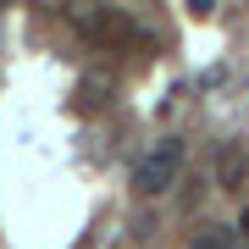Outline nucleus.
Returning <instances> with one entry per match:
<instances>
[{
    "instance_id": "nucleus-7",
    "label": "nucleus",
    "mask_w": 249,
    "mask_h": 249,
    "mask_svg": "<svg viewBox=\"0 0 249 249\" xmlns=\"http://www.w3.org/2000/svg\"><path fill=\"white\" fill-rule=\"evenodd\" d=\"M238 227H244V232H249V211H244V222H238Z\"/></svg>"
},
{
    "instance_id": "nucleus-5",
    "label": "nucleus",
    "mask_w": 249,
    "mask_h": 249,
    "mask_svg": "<svg viewBox=\"0 0 249 249\" xmlns=\"http://www.w3.org/2000/svg\"><path fill=\"white\" fill-rule=\"evenodd\" d=\"M78 106H83V111H100V106H106V89H100V83H94V89H89V83H83Z\"/></svg>"
},
{
    "instance_id": "nucleus-4",
    "label": "nucleus",
    "mask_w": 249,
    "mask_h": 249,
    "mask_svg": "<svg viewBox=\"0 0 249 249\" xmlns=\"http://www.w3.org/2000/svg\"><path fill=\"white\" fill-rule=\"evenodd\" d=\"M188 249H238V244H232L227 227H211V232H194V244H188Z\"/></svg>"
},
{
    "instance_id": "nucleus-3",
    "label": "nucleus",
    "mask_w": 249,
    "mask_h": 249,
    "mask_svg": "<svg viewBox=\"0 0 249 249\" xmlns=\"http://www.w3.org/2000/svg\"><path fill=\"white\" fill-rule=\"evenodd\" d=\"M244 178H249V150L244 144H222L216 150V183L222 188H244Z\"/></svg>"
},
{
    "instance_id": "nucleus-2",
    "label": "nucleus",
    "mask_w": 249,
    "mask_h": 249,
    "mask_svg": "<svg viewBox=\"0 0 249 249\" xmlns=\"http://www.w3.org/2000/svg\"><path fill=\"white\" fill-rule=\"evenodd\" d=\"M83 34H89V39H100V45H116V50L150 45V39L133 28V17H127V11H89V17H83Z\"/></svg>"
},
{
    "instance_id": "nucleus-8",
    "label": "nucleus",
    "mask_w": 249,
    "mask_h": 249,
    "mask_svg": "<svg viewBox=\"0 0 249 249\" xmlns=\"http://www.w3.org/2000/svg\"><path fill=\"white\" fill-rule=\"evenodd\" d=\"M6 6H17V0H0V11H6Z\"/></svg>"
},
{
    "instance_id": "nucleus-6",
    "label": "nucleus",
    "mask_w": 249,
    "mask_h": 249,
    "mask_svg": "<svg viewBox=\"0 0 249 249\" xmlns=\"http://www.w3.org/2000/svg\"><path fill=\"white\" fill-rule=\"evenodd\" d=\"M188 11H194V17H211V11H216V0H188Z\"/></svg>"
},
{
    "instance_id": "nucleus-1",
    "label": "nucleus",
    "mask_w": 249,
    "mask_h": 249,
    "mask_svg": "<svg viewBox=\"0 0 249 249\" xmlns=\"http://www.w3.org/2000/svg\"><path fill=\"white\" fill-rule=\"evenodd\" d=\"M178 172H183V139L150 144V155L133 166V194H144V199L166 194V188H178Z\"/></svg>"
}]
</instances>
